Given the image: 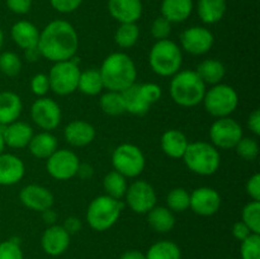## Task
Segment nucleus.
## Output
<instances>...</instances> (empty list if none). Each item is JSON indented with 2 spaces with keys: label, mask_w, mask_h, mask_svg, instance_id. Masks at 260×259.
<instances>
[{
  "label": "nucleus",
  "mask_w": 260,
  "mask_h": 259,
  "mask_svg": "<svg viewBox=\"0 0 260 259\" xmlns=\"http://www.w3.org/2000/svg\"><path fill=\"white\" fill-rule=\"evenodd\" d=\"M170 95L180 107H196L202 103L206 84L193 70L178 71L170 81Z\"/></svg>",
  "instance_id": "3"
},
{
  "label": "nucleus",
  "mask_w": 260,
  "mask_h": 259,
  "mask_svg": "<svg viewBox=\"0 0 260 259\" xmlns=\"http://www.w3.org/2000/svg\"><path fill=\"white\" fill-rule=\"evenodd\" d=\"M147 222L156 233H169L175 225L174 213L168 207L155 206L147 212Z\"/></svg>",
  "instance_id": "28"
},
{
  "label": "nucleus",
  "mask_w": 260,
  "mask_h": 259,
  "mask_svg": "<svg viewBox=\"0 0 260 259\" xmlns=\"http://www.w3.org/2000/svg\"><path fill=\"white\" fill-rule=\"evenodd\" d=\"M104 89L122 93L136 83L137 69L127 53L114 52L104 58L101 69Z\"/></svg>",
  "instance_id": "2"
},
{
  "label": "nucleus",
  "mask_w": 260,
  "mask_h": 259,
  "mask_svg": "<svg viewBox=\"0 0 260 259\" xmlns=\"http://www.w3.org/2000/svg\"><path fill=\"white\" fill-rule=\"evenodd\" d=\"M140 29L136 23H121L114 33V41L122 48H131L137 43Z\"/></svg>",
  "instance_id": "34"
},
{
  "label": "nucleus",
  "mask_w": 260,
  "mask_h": 259,
  "mask_svg": "<svg viewBox=\"0 0 260 259\" xmlns=\"http://www.w3.org/2000/svg\"><path fill=\"white\" fill-rule=\"evenodd\" d=\"M246 193L250 196L251 200L260 202V174L259 173H255V174L251 175V177L249 178V180L246 182Z\"/></svg>",
  "instance_id": "46"
},
{
  "label": "nucleus",
  "mask_w": 260,
  "mask_h": 259,
  "mask_svg": "<svg viewBox=\"0 0 260 259\" xmlns=\"http://www.w3.org/2000/svg\"><path fill=\"white\" fill-rule=\"evenodd\" d=\"M62 228L65 229V230L68 231L70 235H74V234L79 233V231L81 230V228H83V223H81V221L79 220L78 217H75V216H70V217H68L65 220Z\"/></svg>",
  "instance_id": "49"
},
{
  "label": "nucleus",
  "mask_w": 260,
  "mask_h": 259,
  "mask_svg": "<svg viewBox=\"0 0 260 259\" xmlns=\"http://www.w3.org/2000/svg\"><path fill=\"white\" fill-rule=\"evenodd\" d=\"M123 210V203L109 196H98L88 206L86 221L95 231H106L118 221Z\"/></svg>",
  "instance_id": "6"
},
{
  "label": "nucleus",
  "mask_w": 260,
  "mask_h": 259,
  "mask_svg": "<svg viewBox=\"0 0 260 259\" xmlns=\"http://www.w3.org/2000/svg\"><path fill=\"white\" fill-rule=\"evenodd\" d=\"M30 154L38 159H48L57 150V139L51 132L43 131L33 135L29 144Z\"/></svg>",
  "instance_id": "26"
},
{
  "label": "nucleus",
  "mask_w": 260,
  "mask_h": 259,
  "mask_svg": "<svg viewBox=\"0 0 260 259\" xmlns=\"http://www.w3.org/2000/svg\"><path fill=\"white\" fill-rule=\"evenodd\" d=\"M194 71L206 85L207 84H210V85L220 84L226 74V69L223 63L221 61L216 60V58L203 60Z\"/></svg>",
  "instance_id": "29"
},
{
  "label": "nucleus",
  "mask_w": 260,
  "mask_h": 259,
  "mask_svg": "<svg viewBox=\"0 0 260 259\" xmlns=\"http://www.w3.org/2000/svg\"><path fill=\"white\" fill-rule=\"evenodd\" d=\"M104 89L103 80L99 70L96 69H88L85 71H81L79 76L78 90L85 95H98Z\"/></svg>",
  "instance_id": "31"
},
{
  "label": "nucleus",
  "mask_w": 260,
  "mask_h": 259,
  "mask_svg": "<svg viewBox=\"0 0 260 259\" xmlns=\"http://www.w3.org/2000/svg\"><path fill=\"white\" fill-rule=\"evenodd\" d=\"M79 48L75 28L66 20H52L40 32L38 50L41 56L52 62L71 60Z\"/></svg>",
  "instance_id": "1"
},
{
  "label": "nucleus",
  "mask_w": 260,
  "mask_h": 259,
  "mask_svg": "<svg viewBox=\"0 0 260 259\" xmlns=\"http://www.w3.org/2000/svg\"><path fill=\"white\" fill-rule=\"evenodd\" d=\"M140 89H141L142 94H144L145 99L149 102L150 104H154L161 98L162 95V90L157 84L155 83H145V84H140Z\"/></svg>",
  "instance_id": "44"
},
{
  "label": "nucleus",
  "mask_w": 260,
  "mask_h": 259,
  "mask_svg": "<svg viewBox=\"0 0 260 259\" xmlns=\"http://www.w3.org/2000/svg\"><path fill=\"white\" fill-rule=\"evenodd\" d=\"M122 96H123L126 112L134 114V116H144L151 107V104L145 99L144 94L140 89V84L135 83L128 89L122 91Z\"/></svg>",
  "instance_id": "27"
},
{
  "label": "nucleus",
  "mask_w": 260,
  "mask_h": 259,
  "mask_svg": "<svg viewBox=\"0 0 260 259\" xmlns=\"http://www.w3.org/2000/svg\"><path fill=\"white\" fill-rule=\"evenodd\" d=\"M193 10V0H162L161 17L170 23H182L189 18Z\"/></svg>",
  "instance_id": "25"
},
{
  "label": "nucleus",
  "mask_w": 260,
  "mask_h": 259,
  "mask_svg": "<svg viewBox=\"0 0 260 259\" xmlns=\"http://www.w3.org/2000/svg\"><path fill=\"white\" fill-rule=\"evenodd\" d=\"M0 259H23V251L15 240L0 243Z\"/></svg>",
  "instance_id": "42"
},
{
  "label": "nucleus",
  "mask_w": 260,
  "mask_h": 259,
  "mask_svg": "<svg viewBox=\"0 0 260 259\" xmlns=\"http://www.w3.org/2000/svg\"><path fill=\"white\" fill-rule=\"evenodd\" d=\"M83 0H50L55 10L60 13H73L80 7Z\"/></svg>",
  "instance_id": "45"
},
{
  "label": "nucleus",
  "mask_w": 260,
  "mask_h": 259,
  "mask_svg": "<svg viewBox=\"0 0 260 259\" xmlns=\"http://www.w3.org/2000/svg\"><path fill=\"white\" fill-rule=\"evenodd\" d=\"M189 207L200 216H212L220 210L221 196L210 187H200L190 193Z\"/></svg>",
  "instance_id": "15"
},
{
  "label": "nucleus",
  "mask_w": 260,
  "mask_h": 259,
  "mask_svg": "<svg viewBox=\"0 0 260 259\" xmlns=\"http://www.w3.org/2000/svg\"><path fill=\"white\" fill-rule=\"evenodd\" d=\"M243 137L240 123L230 117H222L212 123L210 128V139L216 149H234Z\"/></svg>",
  "instance_id": "10"
},
{
  "label": "nucleus",
  "mask_w": 260,
  "mask_h": 259,
  "mask_svg": "<svg viewBox=\"0 0 260 259\" xmlns=\"http://www.w3.org/2000/svg\"><path fill=\"white\" fill-rule=\"evenodd\" d=\"M182 159L190 172L205 177L215 174L221 164L218 150L206 141L189 142Z\"/></svg>",
  "instance_id": "4"
},
{
  "label": "nucleus",
  "mask_w": 260,
  "mask_h": 259,
  "mask_svg": "<svg viewBox=\"0 0 260 259\" xmlns=\"http://www.w3.org/2000/svg\"><path fill=\"white\" fill-rule=\"evenodd\" d=\"M0 130L5 145L13 149L27 147L33 137V128L23 121H15L7 126H0Z\"/></svg>",
  "instance_id": "19"
},
{
  "label": "nucleus",
  "mask_w": 260,
  "mask_h": 259,
  "mask_svg": "<svg viewBox=\"0 0 260 259\" xmlns=\"http://www.w3.org/2000/svg\"><path fill=\"white\" fill-rule=\"evenodd\" d=\"M61 108L53 99L41 96L30 107V118L43 131H52L60 124Z\"/></svg>",
  "instance_id": "13"
},
{
  "label": "nucleus",
  "mask_w": 260,
  "mask_h": 259,
  "mask_svg": "<svg viewBox=\"0 0 260 259\" xmlns=\"http://www.w3.org/2000/svg\"><path fill=\"white\" fill-rule=\"evenodd\" d=\"M99 106L102 111L108 116H121L126 112L123 96H122V93H118V91L108 90L104 93L99 99Z\"/></svg>",
  "instance_id": "35"
},
{
  "label": "nucleus",
  "mask_w": 260,
  "mask_h": 259,
  "mask_svg": "<svg viewBox=\"0 0 260 259\" xmlns=\"http://www.w3.org/2000/svg\"><path fill=\"white\" fill-rule=\"evenodd\" d=\"M22 70V61L19 56L12 51H5L0 53V71L9 78L19 75Z\"/></svg>",
  "instance_id": "37"
},
{
  "label": "nucleus",
  "mask_w": 260,
  "mask_h": 259,
  "mask_svg": "<svg viewBox=\"0 0 260 259\" xmlns=\"http://www.w3.org/2000/svg\"><path fill=\"white\" fill-rule=\"evenodd\" d=\"M205 108L211 116L222 118L230 117L239 106V95L233 86L228 84H216L203 96Z\"/></svg>",
  "instance_id": "7"
},
{
  "label": "nucleus",
  "mask_w": 260,
  "mask_h": 259,
  "mask_svg": "<svg viewBox=\"0 0 260 259\" xmlns=\"http://www.w3.org/2000/svg\"><path fill=\"white\" fill-rule=\"evenodd\" d=\"M248 127L255 136L260 135V111L254 109L248 118Z\"/></svg>",
  "instance_id": "50"
},
{
  "label": "nucleus",
  "mask_w": 260,
  "mask_h": 259,
  "mask_svg": "<svg viewBox=\"0 0 260 259\" xmlns=\"http://www.w3.org/2000/svg\"><path fill=\"white\" fill-rule=\"evenodd\" d=\"M229 259H233V258H229Z\"/></svg>",
  "instance_id": "57"
},
{
  "label": "nucleus",
  "mask_w": 260,
  "mask_h": 259,
  "mask_svg": "<svg viewBox=\"0 0 260 259\" xmlns=\"http://www.w3.org/2000/svg\"><path fill=\"white\" fill-rule=\"evenodd\" d=\"M10 35H12L15 45L19 46L24 51L38 46L40 30L33 23L28 22V20H19V22L15 23L12 27Z\"/></svg>",
  "instance_id": "23"
},
{
  "label": "nucleus",
  "mask_w": 260,
  "mask_h": 259,
  "mask_svg": "<svg viewBox=\"0 0 260 259\" xmlns=\"http://www.w3.org/2000/svg\"><path fill=\"white\" fill-rule=\"evenodd\" d=\"M197 12L201 20L206 24L220 22L226 13V0H200Z\"/></svg>",
  "instance_id": "30"
},
{
  "label": "nucleus",
  "mask_w": 260,
  "mask_h": 259,
  "mask_svg": "<svg viewBox=\"0 0 260 259\" xmlns=\"http://www.w3.org/2000/svg\"><path fill=\"white\" fill-rule=\"evenodd\" d=\"M24 56L27 58V61H29V62H36V61L40 60V57H42L40 50H38V46L37 47L29 48V50H25Z\"/></svg>",
  "instance_id": "53"
},
{
  "label": "nucleus",
  "mask_w": 260,
  "mask_h": 259,
  "mask_svg": "<svg viewBox=\"0 0 260 259\" xmlns=\"http://www.w3.org/2000/svg\"><path fill=\"white\" fill-rule=\"evenodd\" d=\"M146 259H182L179 246L169 240H161L152 244L145 254Z\"/></svg>",
  "instance_id": "33"
},
{
  "label": "nucleus",
  "mask_w": 260,
  "mask_h": 259,
  "mask_svg": "<svg viewBox=\"0 0 260 259\" xmlns=\"http://www.w3.org/2000/svg\"><path fill=\"white\" fill-rule=\"evenodd\" d=\"M108 10L119 23H136L142 14L141 0H109Z\"/></svg>",
  "instance_id": "21"
},
{
  "label": "nucleus",
  "mask_w": 260,
  "mask_h": 259,
  "mask_svg": "<svg viewBox=\"0 0 260 259\" xmlns=\"http://www.w3.org/2000/svg\"><path fill=\"white\" fill-rule=\"evenodd\" d=\"M149 63L156 75L165 78L175 75L182 68V50L170 40L156 41L150 50Z\"/></svg>",
  "instance_id": "5"
},
{
  "label": "nucleus",
  "mask_w": 260,
  "mask_h": 259,
  "mask_svg": "<svg viewBox=\"0 0 260 259\" xmlns=\"http://www.w3.org/2000/svg\"><path fill=\"white\" fill-rule=\"evenodd\" d=\"M70 234L62 228V225L48 226L42 234L41 245L43 251L51 256H58L68 250L70 245Z\"/></svg>",
  "instance_id": "17"
},
{
  "label": "nucleus",
  "mask_w": 260,
  "mask_h": 259,
  "mask_svg": "<svg viewBox=\"0 0 260 259\" xmlns=\"http://www.w3.org/2000/svg\"><path fill=\"white\" fill-rule=\"evenodd\" d=\"M126 203L134 212L144 215L156 206V192L146 180H135L127 187Z\"/></svg>",
  "instance_id": "12"
},
{
  "label": "nucleus",
  "mask_w": 260,
  "mask_h": 259,
  "mask_svg": "<svg viewBox=\"0 0 260 259\" xmlns=\"http://www.w3.org/2000/svg\"><path fill=\"white\" fill-rule=\"evenodd\" d=\"M103 187L106 190V195L114 200H119L124 197L128 184H127V178L122 175L121 173L112 170L104 177Z\"/></svg>",
  "instance_id": "32"
},
{
  "label": "nucleus",
  "mask_w": 260,
  "mask_h": 259,
  "mask_svg": "<svg viewBox=\"0 0 260 259\" xmlns=\"http://www.w3.org/2000/svg\"><path fill=\"white\" fill-rule=\"evenodd\" d=\"M42 218L45 221V223H47L48 226L55 225L56 221H57V213L52 210V208H48V210L43 211L42 212Z\"/></svg>",
  "instance_id": "52"
},
{
  "label": "nucleus",
  "mask_w": 260,
  "mask_h": 259,
  "mask_svg": "<svg viewBox=\"0 0 260 259\" xmlns=\"http://www.w3.org/2000/svg\"><path fill=\"white\" fill-rule=\"evenodd\" d=\"M172 33V23L165 19L164 17H159L152 22L151 24V35L156 41L169 40V36Z\"/></svg>",
  "instance_id": "41"
},
{
  "label": "nucleus",
  "mask_w": 260,
  "mask_h": 259,
  "mask_svg": "<svg viewBox=\"0 0 260 259\" xmlns=\"http://www.w3.org/2000/svg\"><path fill=\"white\" fill-rule=\"evenodd\" d=\"M30 90L35 95L45 96L50 90V80L46 74H36L30 80Z\"/></svg>",
  "instance_id": "43"
},
{
  "label": "nucleus",
  "mask_w": 260,
  "mask_h": 259,
  "mask_svg": "<svg viewBox=\"0 0 260 259\" xmlns=\"http://www.w3.org/2000/svg\"><path fill=\"white\" fill-rule=\"evenodd\" d=\"M119 259H146V256L139 250H127L122 254Z\"/></svg>",
  "instance_id": "54"
},
{
  "label": "nucleus",
  "mask_w": 260,
  "mask_h": 259,
  "mask_svg": "<svg viewBox=\"0 0 260 259\" xmlns=\"http://www.w3.org/2000/svg\"><path fill=\"white\" fill-rule=\"evenodd\" d=\"M4 147H5V142H4V139H3L2 130H0V154H2V152H3Z\"/></svg>",
  "instance_id": "55"
},
{
  "label": "nucleus",
  "mask_w": 260,
  "mask_h": 259,
  "mask_svg": "<svg viewBox=\"0 0 260 259\" xmlns=\"http://www.w3.org/2000/svg\"><path fill=\"white\" fill-rule=\"evenodd\" d=\"M25 167L22 159L13 154H0V185H14L24 177Z\"/></svg>",
  "instance_id": "20"
},
{
  "label": "nucleus",
  "mask_w": 260,
  "mask_h": 259,
  "mask_svg": "<svg viewBox=\"0 0 260 259\" xmlns=\"http://www.w3.org/2000/svg\"><path fill=\"white\" fill-rule=\"evenodd\" d=\"M93 173H94V170H93V167H91V165H89V164H85V163H84V164H79V168H78V173H76V175H78V177H80L81 179H90L91 177H93Z\"/></svg>",
  "instance_id": "51"
},
{
  "label": "nucleus",
  "mask_w": 260,
  "mask_h": 259,
  "mask_svg": "<svg viewBox=\"0 0 260 259\" xmlns=\"http://www.w3.org/2000/svg\"><path fill=\"white\" fill-rule=\"evenodd\" d=\"M7 7L15 14H27L32 7V0H5Z\"/></svg>",
  "instance_id": "47"
},
{
  "label": "nucleus",
  "mask_w": 260,
  "mask_h": 259,
  "mask_svg": "<svg viewBox=\"0 0 260 259\" xmlns=\"http://www.w3.org/2000/svg\"><path fill=\"white\" fill-rule=\"evenodd\" d=\"M3 41H4V36H3V30L2 28H0V50H2L3 47Z\"/></svg>",
  "instance_id": "56"
},
{
  "label": "nucleus",
  "mask_w": 260,
  "mask_h": 259,
  "mask_svg": "<svg viewBox=\"0 0 260 259\" xmlns=\"http://www.w3.org/2000/svg\"><path fill=\"white\" fill-rule=\"evenodd\" d=\"M80 68L76 62L75 57L71 60L55 62L48 74L50 80V90L57 95H69L78 90Z\"/></svg>",
  "instance_id": "8"
},
{
  "label": "nucleus",
  "mask_w": 260,
  "mask_h": 259,
  "mask_svg": "<svg viewBox=\"0 0 260 259\" xmlns=\"http://www.w3.org/2000/svg\"><path fill=\"white\" fill-rule=\"evenodd\" d=\"M23 103L14 91H0V126H7L18 121L22 113Z\"/></svg>",
  "instance_id": "22"
},
{
  "label": "nucleus",
  "mask_w": 260,
  "mask_h": 259,
  "mask_svg": "<svg viewBox=\"0 0 260 259\" xmlns=\"http://www.w3.org/2000/svg\"><path fill=\"white\" fill-rule=\"evenodd\" d=\"M46 160V169L56 180H69L74 178L80 164L78 155L68 149H57Z\"/></svg>",
  "instance_id": "11"
},
{
  "label": "nucleus",
  "mask_w": 260,
  "mask_h": 259,
  "mask_svg": "<svg viewBox=\"0 0 260 259\" xmlns=\"http://www.w3.org/2000/svg\"><path fill=\"white\" fill-rule=\"evenodd\" d=\"M250 234H253L250 231V229L243 222V221H238V222L234 223L233 226V235L235 236V239H238L239 241H243L248 238Z\"/></svg>",
  "instance_id": "48"
},
{
  "label": "nucleus",
  "mask_w": 260,
  "mask_h": 259,
  "mask_svg": "<svg viewBox=\"0 0 260 259\" xmlns=\"http://www.w3.org/2000/svg\"><path fill=\"white\" fill-rule=\"evenodd\" d=\"M213 42H215V37L212 32L200 25L187 28L180 35L182 48L190 55L198 56L207 53L212 48Z\"/></svg>",
  "instance_id": "14"
},
{
  "label": "nucleus",
  "mask_w": 260,
  "mask_h": 259,
  "mask_svg": "<svg viewBox=\"0 0 260 259\" xmlns=\"http://www.w3.org/2000/svg\"><path fill=\"white\" fill-rule=\"evenodd\" d=\"M243 221L253 234H260V202L250 201L243 210Z\"/></svg>",
  "instance_id": "38"
},
{
  "label": "nucleus",
  "mask_w": 260,
  "mask_h": 259,
  "mask_svg": "<svg viewBox=\"0 0 260 259\" xmlns=\"http://www.w3.org/2000/svg\"><path fill=\"white\" fill-rule=\"evenodd\" d=\"M190 195L184 188H174L168 193L167 205L172 212H184L189 208Z\"/></svg>",
  "instance_id": "36"
},
{
  "label": "nucleus",
  "mask_w": 260,
  "mask_h": 259,
  "mask_svg": "<svg viewBox=\"0 0 260 259\" xmlns=\"http://www.w3.org/2000/svg\"><path fill=\"white\" fill-rule=\"evenodd\" d=\"M241 259H260V235L250 234L245 240L241 241Z\"/></svg>",
  "instance_id": "40"
},
{
  "label": "nucleus",
  "mask_w": 260,
  "mask_h": 259,
  "mask_svg": "<svg viewBox=\"0 0 260 259\" xmlns=\"http://www.w3.org/2000/svg\"><path fill=\"white\" fill-rule=\"evenodd\" d=\"M241 159L246 161H253L259 155V144L253 137H241L240 141L234 147Z\"/></svg>",
  "instance_id": "39"
},
{
  "label": "nucleus",
  "mask_w": 260,
  "mask_h": 259,
  "mask_svg": "<svg viewBox=\"0 0 260 259\" xmlns=\"http://www.w3.org/2000/svg\"><path fill=\"white\" fill-rule=\"evenodd\" d=\"M145 155L139 146L134 144H122L112 154V165L114 170L126 178H136L145 169Z\"/></svg>",
  "instance_id": "9"
},
{
  "label": "nucleus",
  "mask_w": 260,
  "mask_h": 259,
  "mask_svg": "<svg viewBox=\"0 0 260 259\" xmlns=\"http://www.w3.org/2000/svg\"><path fill=\"white\" fill-rule=\"evenodd\" d=\"M63 137L71 146L83 147L91 144L95 139V128L93 124L83 119L71 121L63 130Z\"/></svg>",
  "instance_id": "18"
},
{
  "label": "nucleus",
  "mask_w": 260,
  "mask_h": 259,
  "mask_svg": "<svg viewBox=\"0 0 260 259\" xmlns=\"http://www.w3.org/2000/svg\"><path fill=\"white\" fill-rule=\"evenodd\" d=\"M160 145H161V149L165 155L172 159H180L184 155L189 141L182 131L172 128L162 134Z\"/></svg>",
  "instance_id": "24"
},
{
  "label": "nucleus",
  "mask_w": 260,
  "mask_h": 259,
  "mask_svg": "<svg viewBox=\"0 0 260 259\" xmlns=\"http://www.w3.org/2000/svg\"><path fill=\"white\" fill-rule=\"evenodd\" d=\"M19 200L23 205L32 211H43L52 208L55 197L48 188L40 184H28L22 188Z\"/></svg>",
  "instance_id": "16"
}]
</instances>
